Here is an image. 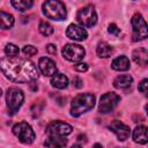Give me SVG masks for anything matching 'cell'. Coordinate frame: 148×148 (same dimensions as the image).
I'll use <instances>...</instances> for the list:
<instances>
[{
    "instance_id": "obj_3",
    "label": "cell",
    "mask_w": 148,
    "mask_h": 148,
    "mask_svg": "<svg viewBox=\"0 0 148 148\" xmlns=\"http://www.w3.org/2000/svg\"><path fill=\"white\" fill-rule=\"evenodd\" d=\"M43 14L51 20L61 21L66 17L65 5L59 0H46L43 3Z\"/></svg>"
},
{
    "instance_id": "obj_8",
    "label": "cell",
    "mask_w": 148,
    "mask_h": 148,
    "mask_svg": "<svg viewBox=\"0 0 148 148\" xmlns=\"http://www.w3.org/2000/svg\"><path fill=\"white\" fill-rule=\"evenodd\" d=\"M119 102H120V97L116 92H106L99 99L98 110L101 113H109L118 105Z\"/></svg>"
},
{
    "instance_id": "obj_9",
    "label": "cell",
    "mask_w": 148,
    "mask_h": 148,
    "mask_svg": "<svg viewBox=\"0 0 148 148\" xmlns=\"http://www.w3.org/2000/svg\"><path fill=\"white\" fill-rule=\"evenodd\" d=\"M86 51L81 45L77 44H66L62 47V56L69 61L76 62L84 58Z\"/></svg>"
},
{
    "instance_id": "obj_10",
    "label": "cell",
    "mask_w": 148,
    "mask_h": 148,
    "mask_svg": "<svg viewBox=\"0 0 148 148\" xmlns=\"http://www.w3.org/2000/svg\"><path fill=\"white\" fill-rule=\"evenodd\" d=\"M49 136H66L72 133V126L64 121H52L46 127Z\"/></svg>"
},
{
    "instance_id": "obj_17",
    "label": "cell",
    "mask_w": 148,
    "mask_h": 148,
    "mask_svg": "<svg viewBox=\"0 0 148 148\" xmlns=\"http://www.w3.org/2000/svg\"><path fill=\"white\" fill-rule=\"evenodd\" d=\"M111 67L114 69V71H127L130 68V60L127 57L125 56H120L118 58H116L112 64H111Z\"/></svg>"
},
{
    "instance_id": "obj_19",
    "label": "cell",
    "mask_w": 148,
    "mask_h": 148,
    "mask_svg": "<svg viewBox=\"0 0 148 148\" xmlns=\"http://www.w3.org/2000/svg\"><path fill=\"white\" fill-rule=\"evenodd\" d=\"M96 52H97V56L101 57V58H109V57L112 54L113 49H112V46L109 45L108 43L101 42V43L97 45Z\"/></svg>"
},
{
    "instance_id": "obj_1",
    "label": "cell",
    "mask_w": 148,
    "mask_h": 148,
    "mask_svg": "<svg viewBox=\"0 0 148 148\" xmlns=\"http://www.w3.org/2000/svg\"><path fill=\"white\" fill-rule=\"evenodd\" d=\"M0 71L7 79L17 83H27L38 77V71L34 62L17 57L2 58L0 60Z\"/></svg>"
},
{
    "instance_id": "obj_30",
    "label": "cell",
    "mask_w": 148,
    "mask_h": 148,
    "mask_svg": "<svg viewBox=\"0 0 148 148\" xmlns=\"http://www.w3.org/2000/svg\"><path fill=\"white\" fill-rule=\"evenodd\" d=\"M46 52L50 53V54H56V52H57V47H56L53 44H49V45L46 46Z\"/></svg>"
},
{
    "instance_id": "obj_22",
    "label": "cell",
    "mask_w": 148,
    "mask_h": 148,
    "mask_svg": "<svg viewBox=\"0 0 148 148\" xmlns=\"http://www.w3.org/2000/svg\"><path fill=\"white\" fill-rule=\"evenodd\" d=\"M67 141L66 139H64V136H50L44 145L47 147H64L66 146Z\"/></svg>"
},
{
    "instance_id": "obj_31",
    "label": "cell",
    "mask_w": 148,
    "mask_h": 148,
    "mask_svg": "<svg viewBox=\"0 0 148 148\" xmlns=\"http://www.w3.org/2000/svg\"><path fill=\"white\" fill-rule=\"evenodd\" d=\"M73 84H74L76 88H81V87H83V82H82V80L79 79V77H74V79H73Z\"/></svg>"
},
{
    "instance_id": "obj_13",
    "label": "cell",
    "mask_w": 148,
    "mask_h": 148,
    "mask_svg": "<svg viewBox=\"0 0 148 148\" xmlns=\"http://www.w3.org/2000/svg\"><path fill=\"white\" fill-rule=\"evenodd\" d=\"M87 31L83 29V27L76 25V24H71L68 25L66 30V36L73 40H83L87 38Z\"/></svg>"
},
{
    "instance_id": "obj_27",
    "label": "cell",
    "mask_w": 148,
    "mask_h": 148,
    "mask_svg": "<svg viewBox=\"0 0 148 148\" xmlns=\"http://www.w3.org/2000/svg\"><path fill=\"white\" fill-rule=\"evenodd\" d=\"M147 84H148V80L147 79H145V80H142L140 83H139V90L142 92V94H147Z\"/></svg>"
},
{
    "instance_id": "obj_15",
    "label": "cell",
    "mask_w": 148,
    "mask_h": 148,
    "mask_svg": "<svg viewBox=\"0 0 148 148\" xmlns=\"http://www.w3.org/2000/svg\"><path fill=\"white\" fill-rule=\"evenodd\" d=\"M51 84L58 89H65L68 86V79L62 73H54L51 79Z\"/></svg>"
},
{
    "instance_id": "obj_6",
    "label": "cell",
    "mask_w": 148,
    "mask_h": 148,
    "mask_svg": "<svg viewBox=\"0 0 148 148\" xmlns=\"http://www.w3.org/2000/svg\"><path fill=\"white\" fill-rule=\"evenodd\" d=\"M76 20L84 28H90V27L95 25L97 22V14H96L94 6L88 5V6L83 7L82 9H80L77 12Z\"/></svg>"
},
{
    "instance_id": "obj_25",
    "label": "cell",
    "mask_w": 148,
    "mask_h": 148,
    "mask_svg": "<svg viewBox=\"0 0 148 148\" xmlns=\"http://www.w3.org/2000/svg\"><path fill=\"white\" fill-rule=\"evenodd\" d=\"M42 109H43V104H40V105H39V103H38V102H37V103H35V104L31 106V114H32V117H34V118H37V117L40 114Z\"/></svg>"
},
{
    "instance_id": "obj_14",
    "label": "cell",
    "mask_w": 148,
    "mask_h": 148,
    "mask_svg": "<svg viewBox=\"0 0 148 148\" xmlns=\"http://www.w3.org/2000/svg\"><path fill=\"white\" fill-rule=\"evenodd\" d=\"M132 57L136 64H139L140 66H146L148 61V51L143 47H139L133 51Z\"/></svg>"
},
{
    "instance_id": "obj_4",
    "label": "cell",
    "mask_w": 148,
    "mask_h": 148,
    "mask_svg": "<svg viewBox=\"0 0 148 148\" xmlns=\"http://www.w3.org/2000/svg\"><path fill=\"white\" fill-rule=\"evenodd\" d=\"M24 99V95L22 90L17 88H9L6 94V103L9 114H14L18 111Z\"/></svg>"
},
{
    "instance_id": "obj_16",
    "label": "cell",
    "mask_w": 148,
    "mask_h": 148,
    "mask_svg": "<svg viewBox=\"0 0 148 148\" xmlns=\"http://www.w3.org/2000/svg\"><path fill=\"white\" fill-rule=\"evenodd\" d=\"M132 76L128 75V74H123V75H119L114 79L113 81V86L117 88V89H126L128 88L131 84H132Z\"/></svg>"
},
{
    "instance_id": "obj_29",
    "label": "cell",
    "mask_w": 148,
    "mask_h": 148,
    "mask_svg": "<svg viewBox=\"0 0 148 148\" xmlns=\"http://www.w3.org/2000/svg\"><path fill=\"white\" fill-rule=\"evenodd\" d=\"M74 69L77 71V72H86L88 69V65L84 64V62H80V64H77V65L74 66Z\"/></svg>"
},
{
    "instance_id": "obj_32",
    "label": "cell",
    "mask_w": 148,
    "mask_h": 148,
    "mask_svg": "<svg viewBox=\"0 0 148 148\" xmlns=\"http://www.w3.org/2000/svg\"><path fill=\"white\" fill-rule=\"evenodd\" d=\"M1 94H2V91H1V89H0V96H1Z\"/></svg>"
},
{
    "instance_id": "obj_18",
    "label": "cell",
    "mask_w": 148,
    "mask_h": 148,
    "mask_svg": "<svg viewBox=\"0 0 148 148\" xmlns=\"http://www.w3.org/2000/svg\"><path fill=\"white\" fill-rule=\"evenodd\" d=\"M133 140L136 143H146L148 141L147 139V127L146 126H138L133 131Z\"/></svg>"
},
{
    "instance_id": "obj_26",
    "label": "cell",
    "mask_w": 148,
    "mask_h": 148,
    "mask_svg": "<svg viewBox=\"0 0 148 148\" xmlns=\"http://www.w3.org/2000/svg\"><path fill=\"white\" fill-rule=\"evenodd\" d=\"M23 53L27 54V56H34L37 53V49L32 45H25L23 47Z\"/></svg>"
},
{
    "instance_id": "obj_2",
    "label": "cell",
    "mask_w": 148,
    "mask_h": 148,
    "mask_svg": "<svg viewBox=\"0 0 148 148\" xmlns=\"http://www.w3.org/2000/svg\"><path fill=\"white\" fill-rule=\"evenodd\" d=\"M95 96L92 94H80L77 95L73 102H72V105H71V114L73 117H79L81 116L82 113L91 110L95 105Z\"/></svg>"
},
{
    "instance_id": "obj_20",
    "label": "cell",
    "mask_w": 148,
    "mask_h": 148,
    "mask_svg": "<svg viewBox=\"0 0 148 148\" xmlns=\"http://www.w3.org/2000/svg\"><path fill=\"white\" fill-rule=\"evenodd\" d=\"M14 24V16L6 12H0V29H9Z\"/></svg>"
},
{
    "instance_id": "obj_7",
    "label": "cell",
    "mask_w": 148,
    "mask_h": 148,
    "mask_svg": "<svg viewBox=\"0 0 148 148\" xmlns=\"http://www.w3.org/2000/svg\"><path fill=\"white\" fill-rule=\"evenodd\" d=\"M131 23H132V28H133V40L136 42V40L146 39L148 31H147L146 21L142 17V15L139 13L134 14L131 20Z\"/></svg>"
},
{
    "instance_id": "obj_12",
    "label": "cell",
    "mask_w": 148,
    "mask_h": 148,
    "mask_svg": "<svg viewBox=\"0 0 148 148\" xmlns=\"http://www.w3.org/2000/svg\"><path fill=\"white\" fill-rule=\"evenodd\" d=\"M38 67L42 72V74H44L45 76H52L54 73H57V66L56 62L46 57H42L38 61Z\"/></svg>"
},
{
    "instance_id": "obj_5",
    "label": "cell",
    "mask_w": 148,
    "mask_h": 148,
    "mask_svg": "<svg viewBox=\"0 0 148 148\" xmlns=\"http://www.w3.org/2000/svg\"><path fill=\"white\" fill-rule=\"evenodd\" d=\"M13 133L18 138L22 143H31L35 140V132L31 126L25 121H20L13 126Z\"/></svg>"
},
{
    "instance_id": "obj_11",
    "label": "cell",
    "mask_w": 148,
    "mask_h": 148,
    "mask_svg": "<svg viewBox=\"0 0 148 148\" xmlns=\"http://www.w3.org/2000/svg\"><path fill=\"white\" fill-rule=\"evenodd\" d=\"M110 130L117 135L118 140L120 141H125L128 136H130V127L127 125H125L124 123H121L120 120H114L110 124Z\"/></svg>"
},
{
    "instance_id": "obj_21",
    "label": "cell",
    "mask_w": 148,
    "mask_h": 148,
    "mask_svg": "<svg viewBox=\"0 0 148 148\" xmlns=\"http://www.w3.org/2000/svg\"><path fill=\"white\" fill-rule=\"evenodd\" d=\"M13 7L18 12H25L32 7L34 0H10Z\"/></svg>"
},
{
    "instance_id": "obj_28",
    "label": "cell",
    "mask_w": 148,
    "mask_h": 148,
    "mask_svg": "<svg viewBox=\"0 0 148 148\" xmlns=\"http://www.w3.org/2000/svg\"><path fill=\"white\" fill-rule=\"evenodd\" d=\"M108 30H109V32H110V34H113V35H116V36H117V35H119V32H120V29H119L114 23L110 24Z\"/></svg>"
},
{
    "instance_id": "obj_24",
    "label": "cell",
    "mask_w": 148,
    "mask_h": 148,
    "mask_svg": "<svg viewBox=\"0 0 148 148\" xmlns=\"http://www.w3.org/2000/svg\"><path fill=\"white\" fill-rule=\"evenodd\" d=\"M18 52H20V50L15 44H7L5 47V53L8 57H16L18 54Z\"/></svg>"
},
{
    "instance_id": "obj_23",
    "label": "cell",
    "mask_w": 148,
    "mask_h": 148,
    "mask_svg": "<svg viewBox=\"0 0 148 148\" xmlns=\"http://www.w3.org/2000/svg\"><path fill=\"white\" fill-rule=\"evenodd\" d=\"M38 29H39V32H40L42 35L46 36V37L53 34V27H52L49 22H46V21H42V22L39 23Z\"/></svg>"
}]
</instances>
